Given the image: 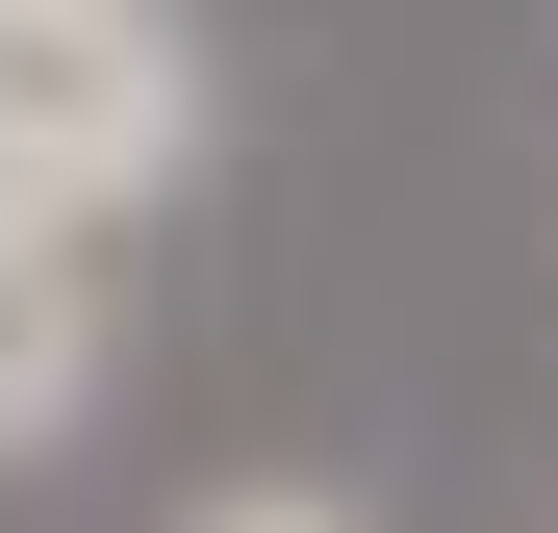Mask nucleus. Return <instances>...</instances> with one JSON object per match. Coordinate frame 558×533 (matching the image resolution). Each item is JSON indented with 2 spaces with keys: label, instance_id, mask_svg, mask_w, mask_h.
<instances>
[{
  "label": "nucleus",
  "instance_id": "nucleus-1",
  "mask_svg": "<svg viewBox=\"0 0 558 533\" xmlns=\"http://www.w3.org/2000/svg\"><path fill=\"white\" fill-rule=\"evenodd\" d=\"M178 153H204L178 0H0V229H128Z\"/></svg>",
  "mask_w": 558,
  "mask_h": 533
},
{
  "label": "nucleus",
  "instance_id": "nucleus-2",
  "mask_svg": "<svg viewBox=\"0 0 558 533\" xmlns=\"http://www.w3.org/2000/svg\"><path fill=\"white\" fill-rule=\"evenodd\" d=\"M102 355H128V305H102V229H0V458H76Z\"/></svg>",
  "mask_w": 558,
  "mask_h": 533
},
{
  "label": "nucleus",
  "instance_id": "nucleus-3",
  "mask_svg": "<svg viewBox=\"0 0 558 533\" xmlns=\"http://www.w3.org/2000/svg\"><path fill=\"white\" fill-rule=\"evenodd\" d=\"M178 533H355V508H330V483H204Z\"/></svg>",
  "mask_w": 558,
  "mask_h": 533
}]
</instances>
